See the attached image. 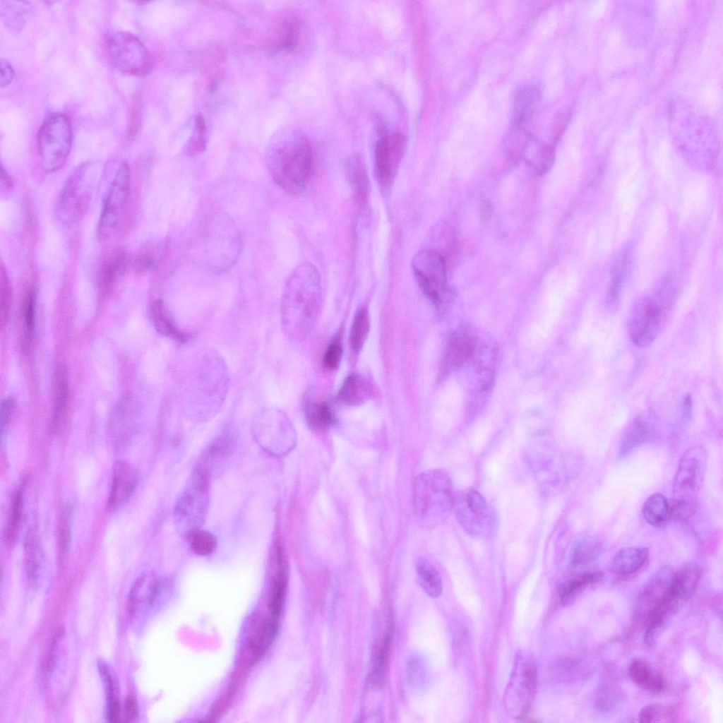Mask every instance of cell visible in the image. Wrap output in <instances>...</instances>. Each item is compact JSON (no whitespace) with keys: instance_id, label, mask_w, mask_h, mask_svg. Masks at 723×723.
<instances>
[{"instance_id":"53","label":"cell","mask_w":723,"mask_h":723,"mask_svg":"<svg viewBox=\"0 0 723 723\" xmlns=\"http://www.w3.org/2000/svg\"><path fill=\"white\" fill-rule=\"evenodd\" d=\"M623 282L617 277H611L605 296V304L608 308L613 309L619 304Z\"/></svg>"},{"instance_id":"49","label":"cell","mask_w":723,"mask_h":723,"mask_svg":"<svg viewBox=\"0 0 723 723\" xmlns=\"http://www.w3.org/2000/svg\"><path fill=\"white\" fill-rule=\"evenodd\" d=\"M343 347L340 336L335 337L329 343L323 358V366L328 370L337 369L341 361Z\"/></svg>"},{"instance_id":"31","label":"cell","mask_w":723,"mask_h":723,"mask_svg":"<svg viewBox=\"0 0 723 723\" xmlns=\"http://www.w3.org/2000/svg\"><path fill=\"white\" fill-rule=\"evenodd\" d=\"M604 577L601 571L580 573L565 582L560 587L558 597L562 606L570 604L588 586L599 582Z\"/></svg>"},{"instance_id":"46","label":"cell","mask_w":723,"mask_h":723,"mask_svg":"<svg viewBox=\"0 0 723 723\" xmlns=\"http://www.w3.org/2000/svg\"><path fill=\"white\" fill-rule=\"evenodd\" d=\"M206 127L204 118L198 114L196 119L195 128L189 144L186 153L189 156H194L201 153L206 146Z\"/></svg>"},{"instance_id":"55","label":"cell","mask_w":723,"mask_h":723,"mask_svg":"<svg viewBox=\"0 0 723 723\" xmlns=\"http://www.w3.org/2000/svg\"><path fill=\"white\" fill-rule=\"evenodd\" d=\"M679 417L683 423H688L692 418L693 400L690 394L685 395L679 405Z\"/></svg>"},{"instance_id":"15","label":"cell","mask_w":723,"mask_h":723,"mask_svg":"<svg viewBox=\"0 0 723 723\" xmlns=\"http://www.w3.org/2000/svg\"><path fill=\"white\" fill-rule=\"evenodd\" d=\"M222 217L217 228L206 236L205 246L210 258V268L222 272L235 262L241 247V239L237 229L225 218L222 226Z\"/></svg>"},{"instance_id":"21","label":"cell","mask_w":723,"mask_h":723,"mask_svg":"<svg viewBox=\"0 0 723 723\" xmlns=\"http://www.w3.org/2000/svg\"><path fill=\"white\" fill-rule=\"evenodd\" d=\"M303 412L306 423L314 429H328L337 422L335 413L328 402L316 399L310 390L304 395Z\"/></svg>"},{"instance_id":"52","label":"cell","mask_w":723,"mask_h":723,"mask_svg":"<svg viewBox=\"0 0 723 723\" xmlns=\"http://www.w3.org/2000/svg\"><path fill=\"white\" fill-rule=\"evenodd\" d=\"M35 294L31 289L25 292L23 297V316L28 337H30L34 324Z\"/></svg>"},{"instance_id":"32","label":"cell","mask_w":723,"mask_h":723,"mask_svg":"<svg viewBox=\"0 0 723 723\" xmlns=\"http://www.w3.org/2000/svg\"><path fill=\"white\" fill-rule=\"evenodd\" d=\"M32 5L25 1H1L0 13L6 26L13 32H19L30 18Z\"/></svg>"},{"instance_id":"34","label":"cell","mask_w":723,"mask_h":723,"mask_svg":"<svg viewBox=\"0 0 723 723\" xmlns=\"http://www.w3.org/2000/svg\"><path fill=\"white\" fill-rule=\"evenodd\" d=\"M642 513L649 525L658 527L664 525L670 517V506L663 494L655 493L645 500Z\"/></svg>"},{"instance_id":"40","label":"cell","mask_w":723,"mask_h":723,"mask_svg":"<svg viewBox=\"0 0 723 723\" xmlns=\"http://www.w3.org/2000/svg\"><path fill=\"white\" fill-rule=\"evenodd\" d=\"M40 549L37 538L32 530L28 531L24 544L25 572L28 580L33 582L38 576L40 563Z\"/></svg>"},{"instance_id":"30","label":"cell","mask_w":723,"mask_h":723,"mask_svg":"<svg viewBox=\"0 0 723 723\" xmlns=\"http://www.w3.org/2000/svg\"><path fill=\"white\" fill-rule=\"evenodd\" d=\"M347 174L357 205L362 211L366 210L370 185L365 167L359 159H351L347 164Z\"/></svg>"},{"instance_id":"2","label":"cell","mask_w":723,"mask_h":723,"mask_svg":"<svg viewBox=\"0 0 723 723\" xmlns=\"http://www.w3.org/2000/svg\"><path fill=\"white\" fill-rule=\"evenodd\" d=\"M226 361L217 350L210 349L201 358L186 391L184 410L196 421L213 419L221 410L229 388Z\"/></svg>"},{"instance_id":"25","label":"cell","mask_w":723,"mask_h":723,"mask_svg":"<svg viewBox=\"0 0 723 723\" xmlns=\"http://www.w3.org/2000/svg\"><path fill=\"white\" fill-rule=\"evenodd\" d=\"M645 547L627 546L619 549L612 557L610 570L617 575H626L638 571L648 558Z\"/></svg>"},{"instance_id":"26","label":"cell","mask_w":723,"mask_h":723,"mask_svg":"<svg viewBox=\"0 0 723 723\" xmlns=\"http://www.w3.org/2000/svg\"><path fill=\"white\" fill-rule=\"evenodd\" d=\"M653 428L641 417L635 418L621 436L619 444V455L624 458L648 441L653 435Z\"/></svg>"},{"instance_id":"36","label":"cell","mask_w":723,"mask_h":723,"mask_svg":"<svg viewBox=\"0 0 723 723\" xmlns=\"http://www.w3.org/2000/svg\"><path fill=\"white\" fill-rule=\"evenodd\" d=\"M25 485L26 481L22 480L14 491L11 501L4 535L6 540L11 543L16 539L21 521Z\"/></svg>"},{"instance_id":"4","label":"cell","mask_w":723,"mask_h":723,"mask_svg":"<svg viewBox=\"0 0 723 723\" xmlns=\"http://www.w3.org/2000/svg\"><path fill=\"white\" fill-rule=\"evenodd\" d=\"M101 173L99 167L85 162L69 175L56 203L55 214L59 223L70 227L84 217L97 189Z\"/></svg>"},{"instance_id":"8","label":"cell","mask_w":723,"mask_h":723,"mask_svg":"<svg viewBox=\"0 0 723 723\" xmlns=\"http://www.w3.org/2000/svg\"><path fill=\"white\" fill-rule=\"evenodd\" d=\"M258 444L268 453L281 455L292 450L297 443L295 429L281 410L268 407L255 415L251 424Z\"/></svg>"},{"instance_id":"13","label":"cell","mask_w":723,"mask_h":723,"mask_svg":"<svg viewBox=\"0 0 723 723\" xmlns=\"http://www.w3.org/2000/svg\"><path fill=\"white\" fill-rule=\"evenodd\" d=\"M455 518L470 536H486L492 525V516L486 498L475 489L454 495L453 506Z\"/></svg>"},{"instance_id":"28","label":"cell","mask_w":723,"mask_h":723,"mask_svg":"<svg viewBox=\"0 0 723 723\" xmlns=\"http://www.w3.org/2000/svg\"><path fill=\"white\" fill-rule=\"evenodd\" d=\"M700 579V570L698 565L688 563L682 566L675 574L671 585L672 594L684 603L694 594Z\"/></svg>"},{"instance_id":"37","label":"cell","mask_w":723,"mask_h":723,"mask_svg":"<svg viewBox=\"0 0 723 723\" xmlns=\"http://www.w3.org/2000/svg\"><path fill=\"white\" fill-rule=\"evenodd\" d=\"M472 352V343L467 337H454L445 353L441 368L443 371L460 366Z\"/></svg>"},{"instance_id":"60","label":"cell","mask_w":723,"mask_h":723,"mask_svg":"<svg viewBox=\"0 0 723 723\" xmlns=\"http://www.w3.org/2000/svg\"><path fill=\"white\" fill-rule=\"evenodd\" d=\"M1 190L6 192L9 191L13 187L12 179L3 167H1Z\"/></svg>"},{"instance_id":"17","label":"cell","mask_w":723,"mask_h":723,"mask_svg":"<svg viewBox=\"0 0 723 723\" xmlns=\"http://www.w3.org/2000/svg\"><path fill=\"white\" fill-rule=\"evenodd\" d=\"M405 147V138L399 133L386 136L378 141L375 151L376 171L384 189L393 184Z\"/></svg>"},{"instance_id":"38","label":"cell","mask_w":723,"mask_h":723,"mask_svg":"<svg viewBox=\"0 0 723 723\" xmlns=\"http://www.w3.org/2000/svg\"><path fill=\"white\" fill-rule=\"evenodd\" d=\"M371 320L368 309L363 306L356 313L349 331V345L355 352H359L369 333Z\"/></svg>"},{"instance_id":"23","label":"cell","mask_w":723,"mask_h":723,"mask_svg":"<svg viewBox=\"0 0 723 723\" xmlns=\"http://www.w3.org/2000/svg\"><path fill=\"white\" fill-rule=\"evenodd\" d=\"M628 674L632 681L643 690L660 693L665 689V681L662 674L641 658H634L631 661Z\"/></svg>"},{"instance_id":"44","label":"cell","mask_w":723,"mask_h":723,"mask_svg":"<svg viewBox=\"0 0 723 723\" xmlns=\"http://www.w3.org/2000/svg\"><path fill=\"white\" fill-rule=\"evenodd\" d=\"M66 371L59 369L56 373L54 387V401L53 422L56 426L65 410L67 396L68 383Z\"/></svg>"},{"instance_id":"27","label":"cell","mask_w":723,"mask_h":723,"mask_svg":"<svg viewBox=\"0 0 723 723\" xmlns=\"http://www.w3.org/2000/svg\"><path fill=\"white\" fill-rule=\"evenodd\" d=\"M370 383L357 374H352L345 378L336 395V401L346 406L359 405L369 399L371 394Z\"/></svg>"},{"instance_id":"43","label":"cell","mask_w":723,"mask_h":723,"mask_svg":"<svg viewBox=\"0 0 723 723\" xmlns=\"http://www.w3.org/2000/svg\"><path fill=\"white\" fill-rule=\"evenodd\" d=\"M676 710L673 707L652 703L644 706L639 712L642 723L671 722L674 721Z\"/></svg>"},{"instance_id":"3","label":"cell","mask_w":723,"mask_h":723,"mask_svg":"<svg viewBox=\"0 0 723 723\" xmlns=\"http://www.w3.org/2000/svg\"><path fill=\"white\" fill-rule=\"evenodd\" d=\"M268 165L274 181L292 194L306 189L314 169V153L310 143L294 137L270 149Z\"/></svg>"},{"instance_id":"58","label":"cell","mask_w":723,"mask_h":723,"mask_svg":"<svg viewBox=\"0 0 723 723\" xmlns=\"http://www.w3.org/2000/svg\"><path fill=\"white\" fill-rule=\"evenodd\" d=\"M107 718L110 722H117L120 718V704L117 698L108 700Z\"/></svg>"},{"instance_id":"41","label":"cell","mask_w":723,"mask_h":723,"mask_svg":"<svg viewBox=\"0 0 723 723\" xmlns=\"http://www.w3.org/2000/svg\"><path fill=\"white\" fill-rule=\"evenodd\" d=\"M519 671L520 673L517 674L519 691L527 705L533 698L536 688L537 676L535 662L529 659L522 663Z\"/></svg>"},{"instance_id":"10","label":"cell","mask_w":723,"mask_h":723,"mask_svg":"<svg viewBox=\"0 0 723 723\" xmlns=\"http://www.w3.org/2000/svg\"><path fill=\"white\" fill-rule=\"evenodd\" d=\"M104 42L111 63L120 72L138 76L150 72L153 59L136 36L123 31H114L106 35Z\"/></svg>"},{"instance_id":"6","label":"cell","mask_w":723,"mask_h":723,"mask_svg":"<svg viewBox=\"0 0 723 723\" xmlns=\"http://www.w3.org/2000/svg\"><path fill=\"white\" fill-rule=\"evenodd\" d=\"M707 455L700 446L687 450L681 457L673 484L674 506L670 515L684 520L692 513L705 472Z\"/></svg>"},{"instance_id":"11","label":"cell","mask_w":723,"mask_h":723,"mask_svg":"<svg viewBox=\"0 0 723 723\" xmlns=\"http://www.w3.org/2000/svg\"><path fill=\"white\" fill-rule=\"evenodd\" d=\"M131 186V172L128 164L121 162L117 167L101 210L97 236L104 240L119 229L127 205Z\"/></svg>"},{"instance_id":"39","label":"cell","mask_w":723,"mask_h":723,"mask_svg":"<svg viewBox=\"0 0 723 723\" xmlns=\"http://www.w3.org/2000/svg\"><path fill=\"white\" fill-rule=\"evenodd\" d=\"M624 697V693L620 687L612 683H605L597 690L595 707L600 712L614 711L621 707Z\"/></svg>"},{"instance_id":"35","label":"cell","mask_w":723,"mask_h":723,"mask_svg":"<svg viewBox=\"0 0 723 723\" xmlns=\"http://www.w3.org/2000/svg\"><path fill=\"white\" fill-rule=\"evenodd\" d=\"M602 551V544L593 539H582L574 543L569 554L568 563L572 568L586 566L595 561Z\"/></svg>"},{"instance_id":"12","label":"cell","mask_w":723,"mask_h":723,"mask_svg":"<svg viewBox=\"0 0 723 723\" xmlns=\"http://www.w3.org/2000/svg\"><path fill=\"white\" fill-rule=\"evenodd\" d=\"M412 268L424 294L434 305L439 306L448 289L443 256L433 250H422L414 256Z\"/></svg>"},{"instance_id":"20","label":"cell","mask_w":723,"mask_h":723,"mask_svg":"<svg viewBox=\"0 0 723 723\" xmlns=\"http://www.w3.org/2000/svg\"><path fill=\"white\" fill-rule=\"evenodd\" d=\"M150 318L157 333L179 344L187 343L192 337L190 332L182 330L174 320L162 299L155 300L150 308Z\"/></svg>"},{"instance_id":"16","label":"cell","mask_w":723,"mask_h":723,"mask_svg":"<svg viewBox=\"0 0 723 723\" xmlns=\"http://www.w3.org/2000/svg\"><path fill=\"white\" fill-rule=\"evenodd\" d=\"M675 571L671 566H665L650 576L638 594L633 609L635 620L646 621L650 614L667 595Z\"/></svg>"},{"instance_id":"1","label":"cell","mask_w":723,"mask_h":723,"mask_svg":"<svg viewBox=\"0 0 723 723\" xmlns=\"http://www.w3.org/2000/svg\"><path fill=\"white\" fill-rule=\"evenodd\" d=\"M322 300L320 273L311 263L298 265L285 284L281 301V327L290 340L304 339L318 316Z\"/></svg>"},{"instance_id":"24","label":"cell","mask_w":723,"mask_h":723,"mask_svg":"<svg viewBox=\"0 0 723 723\" xmlns=\"http://www.w3.org/2000/svg\"><path fill=\"white\" fill-rule=\"evenodd\" d=\"M302 20L292 12L285 13L280 18L275 28V43L277 48L293 52L298 47L301 37Z\"/></svg>"},{"instance_id":"33","label":"cell","mask_w":723,"mask_h":723,"mask_svg":"<svg viewBox=\"0 0 723 723\" xmlns=\"http://www.w3.org/2000/svg\"><path fill=\"white\" fill-rule=\"evenodd\" d=\"M415 570L418 582L424 591L431 597H438L443 585L436 568L426 558L419 556L415 562Z\"/></svg>"},{"instance_id":"59","label":"cell","mask_w":723,"mask_h":723,"mask_svg":"<svg viewBox=\"0 0 723 723\" xmlns=\"http://www.w3.org/2000/svg\"><path fill=\"white\" fill-rule=\"evenodd\" d=\"M125 715L128 721H133L138 716V706L133 696H128L125 703Z\"/></svg>"},{"instance_id":"29","label":"cell","mask_w":723,"mask_h":723,"mask_svg":"<svg viewBox=\"0 0 723 723\" xmlns=\"http://www.w3.org/2000/svg\"><path fill=\"white\" fill-rule=\"evenodd\" d=\"M126 263V253L121 248L114 249L107 253L99 272V282L102 289L107 290L116 282L125 271Z\"/></svg>"},{"instance_id":"45","label":"cell","mask_w":723,"mask_h":723,"mask_svg":"<svg viewBox=\"0 0 723 723\" xmlns=\"http://www.w3.org/2000/svg\"><path fill=\"white\" fill-rule=\"evenodd\" d=\"M71 508L66 506L59 520L58 530V561L62 566L66 558L71 540Z\"/></svg>"},{"instance_id":"42","label":"cell","mask_w":723,"mask_h":723,"mask_svg":"<svg viewBox=\"0 0 723 723\" xmlns=\"http://www.w3.org/2000/svg\"><path fill=\"white\" fill-rule=\"evenodd\" d=\"M429 670L425 660L416 655L412 656L407 662L406 677L408 684L413 688H423L427 681Z\"/></svg>"},{"instance_id":"56","label":"cell","mask_w":723,"mask_h":723,"mask_svg":"<svg viewBox=\"0 0 723 723\" xmlns=\"http://www.w3.org/2000/svg\"><path fill=\"white\" fill-rule=\"evenodd\" d=\"M14 71L11 65L1 59L0 62V85L1 88L8 86L13 80Z\"/></svg>"},{"instance_id":"7","label":"cell","mask_w":723,"mask_h":723,"mask_svg":"<svg viewBox=\"0 0 723 723\" xmlns=\"http://www.w3.org/2000/svg\"><path fill=\"white\" fill-rule=\"evenodd\" d=\"M210 473L196 466L174 508V520L179 532L191 536L203 523L209 502Z\"/></svg>"},{"instance_id":"50","label":"cell","mask_w":723,"mask_h":723,"mask_svg":"<svg viewBox=\"0 0 723 723\" xmlns=\"http://www.w3.org/2000/svg\"><path fill=\"white\" fill-rule=\"evenodd\" d=\"M0 286H1V320L4 322L10 309L11 301V286L7 270L3 264L0 267Z\"/></svg>"},{"instance_id":"19","label":"cell","mask_w":723,"mask_h":723,"mask_svg":"<svg viewBox=\"0 0 723 723\" xmlns=\"http://www.w3.org/2000/svg\"><path fill=\"white\" fill-rule=\"evenodd\" d=\"M237 440V426L232 422H229L207 448L197 465L210 473L215 464L227 460L232 454L236 448Z\"/></svg>"},{"instance_id":"18","label":"cell","mask_w":723,"mask_h":723,"mask_svg":"<svg viewBox=\"0 0 723 723\" xmlns=\"http://www.w3.org/2000/svg\"><path fill=\"white\" fill-rule=\"evenodd\" d=\"M138 484V476L129 463L117 461L113 466L112 486L108 498V508L115 510L131 498Z\"/></svg>"},{"instance_id":"47","label":"cell","mask_w":723,"mask_h":723,"mask_svg":"<svg viewBox=\"0 0 723 723\" xmlns=\"http://www.w3.org/2000/svg\"><path fill=\"white\" fill-rule=\"evenodd\" d=\"M633 263V251L632 247H623L615 258L611 270V277H617L623 282L630 274Z\"/></svg>"},{"instance_id":"48","label":"cell","mask_w":723,"mask_h":723,"mask_svg":"<svg viewBox=\"0 0 723 723\" xmlns=\"http://www.w3.org/2000/svg\"><path fill=\"white\" fill-rule=\"evenodd\" d=\"M191 546L193 551L202 556L210 554L216 546V539L210 532L197 530L191 536Z\"/></svg>"},{"instance_id":"9","label":"cell","mask_w":723,"mask_h":723,"mask_svg":"<svg viewBox=\"0 0 723 723\" xmlns=\"http://www.w3.org/2000/svg\"><path fill=\"white\" fill-rule=\"evenodd\" d=\"M37 149L43 169L49 173L59 170L65 163L71 148L70 121L62 114L48 116L40 126Z\"/></svg>"},{"instance_id":"57","label":"cell","mask_w":723,"mask_h":723,"mask_svg":"<svg viewBox=\"0 0 723 723\" xmlns=\"http://www.w3.org/2000/svg\"><path fill=\"white\" fill-rule=\"evenodd\" d=\"M14 407L13 401L10 398L5 399L1 403V429L4 430L7 425Z\"/></svg>"},{"instance_id":"5","label":"cell","mask_w":723,"mask_h":723,"mask_svg":"<svg viewBox=\"0 0 723 723\" xmlns=\"http://www.w3.org/2000/svg\"><path fill=\"white\" fill-rule=\"evenodd\" d=\"M454 494L449 474L443 470L424 471L416 478L413 506L417 517L426 522L441 519L452 508Z\"/></svg>"},{"instance_id":"51","label":"cell","mask_w":723,"mask_h":723,"mask_svg":"<svg viewBox=\"0 0 723 723\" xmlns=\"http://www.w3.org/2000/svg\"><path fill=\"white\" fill-rule=\"evenodd\" d=\"M97 667L105 685L108 700L117 698V681L112 669L102 660L98 661Z\"/></svg>"},{"instance_id":"22","label":"cell","mask_w":723,"mask_h":723,"mask_svg":"<svg viewBox=\"0 0 723 723\" xmlns=\"http://www.w3.org/2000/svg\"><path fill=\"white\" fill-rule=\"evenodd\" d=\"M168 245V240L162 239L143 243L133 254V270L138 273H144L155 269L165 257Z\"/></svg>"},{"instance_id":"14","label":"cell","mask_w":723,"mask_h":723,"mask_svg":"<svg viewBox=\"0 0 723 723\" xmlns=\"http://www.w3.org/2000/svg\"><path fill=\"white\" fill-rule=\"evenodd\" d=\"M669 308L652 298L639 301L633 313L630 326V337L638 347L651 345L664 323Z\"/></svg>"},{"instance_id":"54","label":"cell","mask_w":723,"mask_h":723,"mask_svg":"<svg viewBox=\"0 0 723 723\" xmlns=\"http://www.w3.org/2000/svg\"><path fill=\"white\" fill-rule=\"evenodd\" d=\"M143 582V578H138L131 589L127 600V611L129 617H133L136 613L138 602V596L141 587Z\"/></svg>"}]
</instances>
